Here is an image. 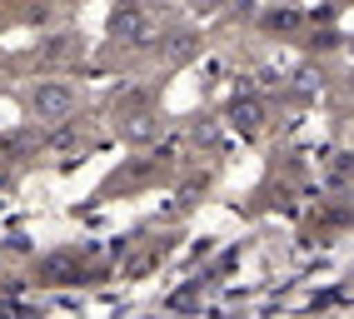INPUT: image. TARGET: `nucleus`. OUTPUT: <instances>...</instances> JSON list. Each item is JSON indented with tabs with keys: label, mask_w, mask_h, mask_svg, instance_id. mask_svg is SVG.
<instances>
[{
	"label": "nucleus",
	"mask_w": 354,
	"mask_h": 319,
	"mask_svg": "<svg viewBox=\"0 0 354 319\" xmlns=\"http://www.w3.org/2000/svg\"><path fill=\"white\" fill-rule=\"evenodd\" d=\"M110 35L125 40V45H150L155 40V20H150V10L140 6V0H120V6L110 10Z\"/></svg>",
	"instance_id": "nucleus-1"
},
{
	"label": "nucleus",
	"mask_w": 354,
	"mask_h": 319,
	"mask_svg": "<svg viewBox=\"0 0 354 319\" xmlns=\"http://www.w3.org/2000/svg\"><path fill=\"white\" fill-rule=\"evenodd\" d=\"M75 105H80V95L70 85H60V80H40V90L30 95V110L40 120H70V115H75Z\"/></svg>",
	"instance_id": "nucleus-2"
},
{
	"label": "nucleus",
	"mask_w": 354,
	"mask_h": 319,
	"mask_svg": "<svg viewBox=\"0 0 354 319\" xmlns=\"http://www.w3.org/2000/svg\"><path fill=\"white\" fill-rule=\"evenodd\" d=\"M80 50V35H50L40 45V60H65V55H75Z\"/></svg>",
	"instance_id": "nucleus-3"
},
{
	"label": "nucleus",
	"mask_w": 354,
	"mask_h": 319,
	"mask_svg": "<svg viewBox=\"0 0 354 319\" xmlns=\"http://www.w3.org/2000/svg\"><path fill=\"white\" fill-rule=\"evenodd\" d=\"M254 115H259V105H254V100H245V105H234V120H240L245 130L254 125Z\"/></svg>",
	"instance_id": "nucleus-4"
},
{
	"label": "nucleus",
	"mask_w": 354,
	"mask_h": 319,
	"mask_svg": "<svg viewBox=\"0 0 354 319\" xmlns=\"http://www.w3.org/2000/svg\"><path fill=\"white\" fill-rule=\"evenodd\" d=\"M205 6H225V0H205Z\"/></svg>",
	"instance_id": "nucleus-5"
}]
</instances>
